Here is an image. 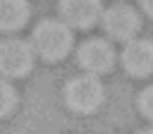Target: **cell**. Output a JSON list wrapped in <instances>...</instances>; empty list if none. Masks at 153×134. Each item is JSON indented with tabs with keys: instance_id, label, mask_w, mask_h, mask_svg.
<instances>
[{
	"instance_id": "obj_1",
	"label": "cell",
	"mask_w": 153,
	"mask_h": 134,
	"mask_svg": "<svg viewBox=\"0 0 153 134\" xmlns=\"http://www.w3.org/2000/svg\"><path fill=\"white\" fill-rule=\"evenodd\" d=\"M72 45H74V34L60 19H43L31 31L33 55H41L45 62H57L67 57Z\"/></svg>"
},
{
	"instance_id": "obj_2",
	"label": "cell",
	"mask_w": 153,
	"mask_h": 134,
	"mask_svg": "<svg viewBox=\"0 0 153 134\" xmlns=\"http://www.w3.org/2000/svg\"><path fill=\"white\" fill-rule=\"evenodd\" d=\"M103 100H105V89L98 77L81 74L65 84V103L69 110H74L79 115L96 112L103 105Z\"/></svg>"
},
{
	"instance_id": "obj_3",
	"label": "cell",
	"mask_w": 153,
	"mask_h": 134,
	"mask_svg": "<svg viewBox=\"0 0 153 134\" xmlns=\"http://www.w3.org/2000/svg\"><path fill=\"white\" fill-rule=\"evenodd\" d=\"M33 69V48L22 38L0 41V74L7 79H22Z\"/></svg>"
},
{
	"instance_id": "obj_4",
	"label": "cell",
	"mask_w": 153,
	"mask_h": 134,
	"mask_svg": "<svg viewBox=\"0 0 153 134\" xmlns=\"http://www.w3.org/2000/svg\"><path fill=\"white\" fill-rule=\"evenodd\" d=\"M100 24H103V31L110 38L122 41V43H129V41L136 38V34L141 29V17L129 5H112V7L103 10Z\"/></svg>"
},
{
	"instance_id": "obj_5",
	"label": "cell",
	"mask_w": 153,
	"mask_h": 134,
	"mask_svg": "<svg viewBox=\"0 0 153 134\" xmlns=\"http://www.w3.org/2000/svg\"><path fill=\"white\" fill-rule=\"evenodd\" d=\"M115 48L105 41V38H88L79 45L76 50V62L81 69H86V74L91 77H100L108 74L115 65Z\"/></svg>"
},
{
	"instance_id": "obj_6",
	"label": "cell",
	"mask_w": 153,
	"mask_h": 134,
	"mask_svg": "<svg viewBox=\"0 0 153 134\" xmlns=\"http://www.w3.org/2000/svg\"><path fill=\"white\" fill-rule=\"evenodd\" d=\"M60 22L69 29H91L103 14L100 0H60L57 2Z\"/></svg>"
},
{
	"instance_id": "obj_7",
	"label": "cell",
	"mask_w": 153,
	"mask_h": 134,
	"mask_svg": "<svg viewBox=\"0 0 153 134\" xmlns=\"http://www.w3.org/2000/svg\"><path fill=\"white\" fill-rule=\"evenodd\" d=\"M120 62L129 77L143 79L153 74V41L151 38H134L124 43Z\"/></svg>"
},
{
	"instance_id": "obj_8",
	"label": "cell",
	"mask_w": 153,
	"mask_h": 134,
	"mask_svg": "<svg viewBox=\"0 0 153 134\" xmlns=\"http://www.w3.org/2000/svg\"><path fill=\"white\" fill-rule=\"evenodd\" d=\"M31 14L29 0H0V31H19Z\"/></svg>"
},
{
	"instance_id": "obj_9",
	"label": "cell",
	"mask_w": 153,
	"mask_h": 134,
	"mask_svg": "<svg viewBox=\"0 0 153 134\" xmlns=\"http://www.w3.org/2000/svg\"><path fill=\"white\" fill-rule=\"evenodd\" d=\"M14 108H17V91L10 81L0 79V117L12 115Z\"/></svg>"
},
{
	"instance_id": "obj_10",
	"label": "cell",
	"mask_w": 153,
	"mask_h": 134,
	"mask_svg": "<svg viewBox=\"0 0 153 134\" xmlns=\"http://www.w3.org/2000/svg\"><path fill=\"white\" fill-rule=\"evenodd\" d=\"M136 108H139V112H141L146 120L153 122V84L146 86V89L136 96Z\"/></svg>"
},
{
	"instance_id": "obj_11",
	"label": "cell",
	"mask_w": 153,
	"mask_h": 134,
	"mask_svg": "<svg viewBox=\"0 0 153 134\" xmlns=\"http://www.w3.org/2000/svg\"><path fill=\"white\" fill-rule=\"evenodd\" d=\"M139 7H141V10L153 19V0H139Z\"/></svg>"
},
{
	"instance_id": "obj_12",
	"label": "cell",
	"mask_w": 153,
	"mask_h": 134,
	"mask_svg": "<svg viewBox=\"0 0 153 134\" xmlns=\"http://www.w3.org/2000/svg\"><path fill=\"white\" fill-rule=\"evenodd\" d=\"M139 134H153V127H148V129H141Z\"/></svg>"
}]
</instances>
